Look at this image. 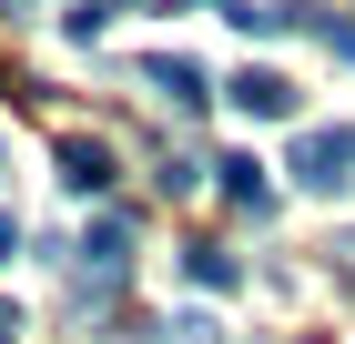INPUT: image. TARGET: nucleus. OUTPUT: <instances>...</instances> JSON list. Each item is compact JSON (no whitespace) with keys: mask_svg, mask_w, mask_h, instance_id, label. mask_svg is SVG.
<instances>
[{"mask_svg":"<svg viewBox=\"0 0 355 344\" xmlns=\"http://www.w3.org/2000/svg\"><path fill=\"white\" fill-rule=\"evenodd\" d=\"M295 183L304 192H345L355 183V132H304L295 142Z\"/></svg>","mask_w":355,"mask_h":344,"instance_id":"obj_1","label":"nucleus"},{"mask_svg":"<svg viewBox=\"0 0 355 344\" xmlns=\"http://www.w3.org/2000/svg\"><path fill=\"white\" fill-rule=\"evenodd\" d=\"M223 102L244 111V122H295V81H284V71H264V61H244V71L223 81Z\"/></svg>","mask_w":355,"mask_h":344,"instance_id":"obj_2","label":"nucleus"},{"mask_svg":"<svg viewBox=\"0 0 355 344\" xmlns=\"http://www.w3.org/2000/svg\"><path fill=\"white\" fill-rule=\"evenodd\" d=\"M142 81H153L173 111H214V91H223V81H214V71H193L183 51H153V61H142Z\"/></svg>","mask_w":355,"mask_h":344,"instance_id":"obj_3","label":"nucleus"},{"mask_svg":"<svg viewBox=\"0 0 355 344\" xmlns=\"http://www.w3.org/2000/svg\"><path fill=\"white\" fill-rule=\"evenodd\" d=\"M51 172L71 192H112V172H122V162H112V142H92V132H61L51 142Z\"/></svg>","mask_w":355,"mask_h":344,"instance_id":"obj_4","label":"nucleus"},{"mask_svg":"<svg viewBox=\"0 0 355 344\" xmlns=\"http://www.w3.org/2000/svg\"><path fill=\"white\" fill-rule=\"evenodd\" d=\"M214 183H223V203H234V212H264V203H274V183H264V162H254V152H223Z\"/></svg>","mask_w":355,"mask_h":344,"instance_id":"obj_5","label":"nucleus"},{"mask_svg":"<svg viewBox=\"0 0 355 344\" xmlns=\"http://www.w3.org/2000/svg\"><path fill=\"white\" fill-rule=\"evenodd\" d=\"M284 30H304V41H325L335 61H355V21H335V10H315V0H295V10H284Z\"/></svg>","mask_w":355,"mask_h":344,"instance_id":"obj_6","label":"nucleus"},{"mask_svg":"<svg viewBox=\"0 0 355 344\" xmlns=\"http://www.w3.org/2000/svg\"><path fill=\"white\" fill-rule=\"evenodd\" d=\"M183 273H193L203 293H234V284H244V264H234L223 243H183Z\"/></svg>","mask_w":355,"mask_h":344,"instance_id":"obj_7","label":"nucleus"},{"mask_svg":"<svg viewBox=\"0 0 355 344\" xmlns=\"http://www.w3.org/2000/svg\"><path fill=\"white\" fill-rule=\"evenodd\" d=\"M223 21L244 30V41H274V30H284V10H274V0H223Z\"/></svg>","mask_w":355,"mask_h":344,"instance_id":"obj_8","label":"nucleus"},{"mask_svg":"<svg viewBox=\"0 0 355 344\" xmlns=\"http://www.w3.org/2000/svg\"><path fill=\"white\" fill-rule=\"evenodd\" d=\"M10 253H21V223H10V212H0V264H10Z\"/></svg>","mask_w":355,"mask_h":344,"instance_id":"obj_9","label":"nucleus"},{"mask_svg":"<svg viewBox=\"0 0 355 344\" xmlns=\"http://www.w3.org/2000/svg\"><path fill=\"white\" fill-rule=\"evenodd\" d=\"M31 10H41V0H0V21H31Z\"/></svg>","mask_w":355,"mask_h":344,"instance_id":"obj_10","label":"nucleus"},{"mask_svg":"<svg viewBox=\"0 0 355 344\" xmlns=\"http://www.w3.org/2000/svg\"><path fill=\"white\" fill-rule=\"evenodd\" d=\"M0 344H21V314H10V304H0Z\"/></svg>","mask_w":355,"mask_h":344,"instance_id":"obj_11","label":"nucleus"},{"mask_svg":"<svg viewBox=\"0 0 355 344\" xmlns=\"http://www.w3.org/2000/svg\"><path fill=\"white\" fill-rule=\"evenodd\" d=\"M102 10H122V0H102ZM132 10H153V0H132Z\"/></svg>","mask_w":355,"mask_h":344,"instance_id":"obj_12","label":"nucleus"},{"mask_svg":"<svg viewBox=\"0 0 355 344\" xmlns=\"http://www.w3.org/2000/svg\"><path fill=\"white\" fill-rule=\"evenodd\" d=\"M214 10H223V0H214Z\"/></svg>","mask_w":355,"mask_h":344,"instance_id":"obj_13","label":"nucleus"}]
</instances>
